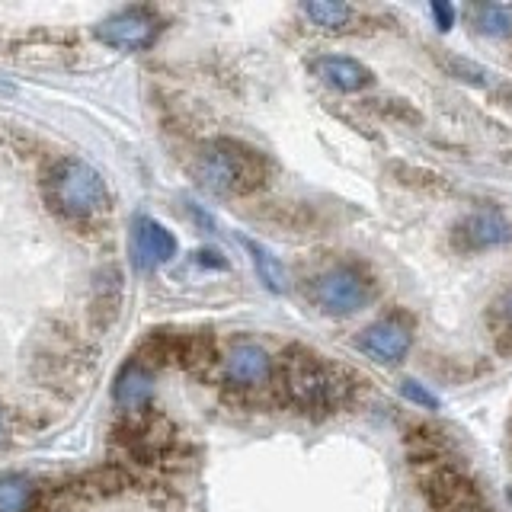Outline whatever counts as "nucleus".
Listing matches in <instances>:
<instances>
[{"instance_id": "obj_1", "label": "nucleus", "mask_w": 512, "mask_h": 512, "mask_svg": "<svg viewBox=\"0 0 512 512\" xmlns=\"http://www.w3.org/2000/svg\"><path fill=\"white\" fill-rule=\"evenodd\" d=\"M285 391L292 404L304 413H333L349 397V381L340 368H333L311 349H288L282 368Z\"/></svg>"}, {"instance_id": "obj_2", "label": "nucleus", "mask_w": 512, "mask_h": 512, "mask_svg": "<svg viewBox=\"0 0 512 512\" xmlns=\"http://www.w3.org/2000/svg\"><path fill=\"white\" fill-rule=\"evenodd\" d=\"M45 199L58 215L71 221H87L106 212L109 192L103 176L87 160H58L45 180Z\"/></svg>"}, {"instance_id": "obj_3", "label": "nucleus", "mask_w": 512, "mask_h": 512, "mask_svg": "<svg viewBox=\"0 0 512 512\" xmlns=\"http://www.w3.org/2000/svg\"><path fill=\"white\" fill-rule=\"evenodd\" d=\"M196 173L208 192L237 196V192H250L256 186H263L266 160L237 141H212L208 148H202Z\"/></svg>"}, {"instance_id": "obj_4", "label": "nucleus", "mask_w": 512, "mask_h": 512, "mask_svg": "<svg viewBox=\"0 0 512 512\" xmlns=\"http://www.w3.org/2000/svg\"><path fill=\"white\" fill-rule=\"evenodd\" d=\"M375 288L372 279L365 276L356 266H333L324 276H317L314 282V301L324 314L333 317H349L362 311L368 301H372Z\"/></svg>"}, {"instance_id": "obj_5", "label": "nucleus", "mask_w": 512, "mask_h": 512, "mask_svg": "<svg viewBox=\"0 0 512 512\" xmlns=\"http://www.w3.org/2000/svg\"><path fill=\"white\" fill-rule=\"evenodd\" d=\"M157 32H160V23L151 13L125 10L96 26V39L109 48H119V52H138V48H148L157 39Z\"/></svg>"}, {"instance_id": "obj_6", "label": "nucleus", "mask_w": 512, "mask_h": 512, "mask_svg": "<svg viewBox=\"0 0 512 512\" xmlns=\"http://www.w3.org/2000/svg\"><path fill=\"white\" fill-rule=\"evenodd\" d=\"M512 240V221L496 208H480L455 224V247L458 250H490Z\"/></svg>"}, {"instance_id": "obj_7", "label": "nucleus", "mask_w": 512, "mask_h": 512, "mask_svg": "<svg viewBox=\"0 0 512 512\" xmlns=\"http://www.w3.org/2000/svg\"><path fill=\"white\" fill-rule=\"evenodd\" d=\"M272 375V356L256 343H234L224 356V381L231 388H260Z\"/></svg>"}, {"instance_id": "obj_8", "label": "nucleus", "mask_w": 512, "mask_h": 512, "mask_svg": "<svg viewBox=\"0 0 512 512\" xmlns=\"http://www.w3.org/2000/svg\"><path fill=\"white\" fill-rule=\"evenodd\" d=\"M132 253L141 269H157L173 260L176 240L164 224H157L154 218H138L132 228Z\"/></svg>"}, {"instance_id": "obj_9", "label": "nucleus", "mask_w": 512, "mask_h": 512, "mask_svg": "<svg viewBox=\"0 0 512 512\" xmlns=\"http://www.w3.org/2000/svg\"><path fill=\"white\" fill-rule=\"evenodd\" d=\"M359 346L372 359L394 365V362H400V359L407 356V349H410V330L400 324V320H378V324H372V327H368L359 336Z\"/></svg>"}, {"instance_id": "obj_10", "label": "nucleus", "mask_w": 512, "mask_h": 512, "mask_svg": "<svg viewBox=\"0 0 512 512\" xmlns=\"http://www.w3.org/2000/svg\"><path fill=\"white\" fill-rule=\"evenodd\" d=\"M314 74L324 80L327 87L340 90V93H359L372 84V71L365 68L356 58H343V55H327L314 61Z\"/></svg>"}, {"instance_id": "obj_11", "label": "nucleus", "mask_w": 512, "mask_h": 512, "mask_svg": "<svg viewBox=\"0 0 512 512\" xmlns=\"http://www.w3.org/2000/svg\"><path fill=\"white\" fill-rule=\"evenodd\" d=\"M151 397V375L141 365H128L116 381V400L128 410H138Z\"/></svg>"}, {"instance_id": "obj_12", "label": "nucleus", "mask_w": 512, "mask_h": 512, "mask_svg": "<svg viewBox=\"0 0 512 512\" xmlns=\"http://www.w3.org/2000/svg\"><path fill=\"white\" fill-rule=\"evenodd\" d=\"M250 253H253V266H256V272H260V279H263V285L269 288V292H285V269H282V263L272 256L266 247H260L256 240H240Z\"/></svg>"}, {"instance_id": "obj_13", "label": "nucleus", "mask_w": 512, "mask_h": 512, "mask_svg": "<svg viewBox=\"0 0 512 512\" xmlns=\"http://www.w3.org/2000/svg\"><path fill=\"white\" fill-rule=\"evenodd\" d=\"M304 13L311 16L314 26L327 32H340L352 23V10L346 4H336V0H311V4H304Z\"/></svg>"}, {"instance_id": "obj_14", "label": "nucleus", "mask_w": 512, "mask_h": 512, "mask_svg": "<svg viewBox=\"0 0 512 512\" xmlns=\"http://www.w3.org/2000/svg\"><path fill=\"white\" fill-rule=\"evenodd\" d=\"M474 23L484 36L503 39L512 36V7L503 4H477L474 7Z\"/></svg>"}, {"instance_id": "obj_15", "label": "nucleus", "mask_w": 512, "mask_h": 512, "mask_svg": "<svg viewBox=\"0 0 512 512\" xmlns=\"http://www.w3.org/2000/svg\"><path fill=\"white\" fill-rule=\"evenodd\" d=\"M32 487L23 477H0V512H26Z\"/></svg>"}, {"instance_id": "obj_16", "label": "nucleus", "mask_w": 512, "mask_h": 512, "mask_svg": "<svg viewBox=\"0 0 512 512\" xmlns=\"http://www.w3.org/2000/svg\"><path fill=\"white\" fill-rule=\"evenodd\" d=\"M445 68L452 71V77L461 80V84L490 87V77H493V74L484 68V64H477V61H471V58H458V55H452V58H445Z\"/></svg>"}, {"instance_id": "obj_17", "label": "nucleus", "mask_w": 512, "mask_h": 512, "mask_svg": "<svg viewBox=\"0 0 512 512\" xmlns=\"http://www.w3.org/2000/svg\"><path fill=\"white\" fill-rule=\"evenodd\" d=\"M400 394H404L410 404L423 407V410H439V397L432 394L426 384H420V381H404V384H400Z\"/></svg>"}, {"instance_id": "obj_18", "label": "nucleus", "mask_w": 512, "mask_h": 512, "mask_svg": "<svg viewBox=\"0 0 512 512\" xmlns=\"http://www.w3.org/2000/svg\"><path fill=\"white\" fill-rule=\"evenodd\" d=\"M432 20H436V26L442 29V32H448L455 26V7L452 4H442V0H432Z\"/></svg>"}, {"instance_id": "obj_19", "label": "nucleus", "mask_w": 512, "mask_h": 512, "mask_svg": "<svg viewBox=\"0 0 512 512\" xmlns=\"http://www.w3.org/2000/svg\"><path fill=\"white\" fill-rule=\"evenodd\" d=\"M500 317H503V324H506V330L512 333V292L500 301Z\"/></svg>"}, {"instance_id": "obj_20", "label": "nucleus", "mask_w": 512, "mask_h": 512, "mask_svg": "<svg viewBox=\"0 0 512 512\" xmlns=\"http://www.w3.org/2000/svg\"><path fill=\"white\" fill-rule=\"evenodd\" d=\"M4 432H7V429H4V420H0V442H4Z\"/></svg>"}]
</instances>
